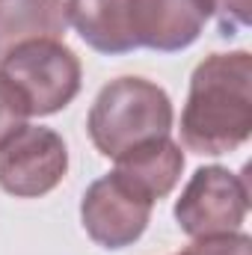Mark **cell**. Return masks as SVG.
<instances>
[{
	"label": "cell",
	"instance_id": "6da1fadb",
	"mask_svg": "<svg viewBox=\"0 0 252 255\" xmlns=\"http://www.w3.org/2000/svg\"><path fill=\"white\" fill-rule=\"evenodd\" d=\"M252 136V54H211L190 74L181 142L196 154H229Z\"/></svg>",
	"mask_w": 252,
	"mask_h": 255
},
{
	"label": "cell",
	"instance_id": "7a4b0ae2",
	"mask_svg": "<svg viewBox=\"0 0 252 255\" xmlns=\"http://www.w3.org/2000/svg\"><path fill=\"white\" fill-rule=\"evenodd\" d=\"M172 122L175 110L163 86L145 77H116L95 95L86 130L98 154L116 160L145 139L169 136Z\"/></svg>",
	"mask_w": 252,
	"mask_h": 255
},
{
	"label": "cell",
	"instance_id": "3957f363",
	"mask_svg": "<svg viewBox=\"0 0 252 255\" xmlns=\"http://www.w3.org/2000/svg\"><path fill=\"white\" fill-rule=\"evenodd\" d=\"M0 74L15 86L30 116H51L77 98L83 68L65 42L45 39L15 48L0 60Z\"/></svg>",
	"mask_w": 252,
	"mask_h": 255
},
{
	"label": "cell",
	"instance_id": "277c9868",
	"mask_svg": "<svg viewBox=\"0 0 252 255\" xmlns=\"http://www.w3.org/2000/svg\"><path fill=\"white\" fill-rule=\"evenodd\" d=\"M250 214V184L226 166H202L175 202V220L187 238L241 232Z\"/></svg>",
	"mask_w": 252,
	"mask_h": 255
},
{
	"label": "cell",
	"instance_id": "5b68a950",
	"mask_svg": "<svg viewBox=\"0 0 252 255\" xmlns=\"http://www.w3.org/2000/svg\"><path fill=\"white\" fill-rule=\"evenodd\" d=\"M68 148L42 125H21L0 142V187L15 199H39L65 178Z\"/></svg>",
	"mask_w": 252,
	"mask_h": 255
},
{
	"label": "cell",
	"instance_id": "8992f818",
	"mask_svg": "<svg viewBox=\"0 0 252 255\" xmlns=\"http://www.w3.org/2000/svg\"><path fill=\"white\" fill-rule=\"evenodd\" d=\"M154 202L136 193L116 172L92 181L80 202V223L86 235L104 250H125L148 229Z\"/></svg>",
	"mask_w": 252,
	"mask_h": 255
},
{
	"label": "cell",
	"instance_id": "52a82bcc",
	"mask_svg": "<svg viewBox=\"0 0 252 255\" xmlns=\"http://www.w3.org/2000/svg\"><path fill=\"white\" fill-rule=\"evenodd\" d=\"M208 18V0H130V39L136 48L175 54L202 36Z\"/></svg>",
	"mask_w": 252,
	"mask_h": 255
},
{
	"label": "cell",
	"instance_id": "ba28073f",
	"mask_svg": "<svg viewBox=\"0 0 252 255\" xmlns=\"http://www.w3.org/2000/svg\"><path fill=\"white\" fill-rule=\"evenodd\" d=\"M113 172L125 178L136 193H142L148 202H160L181 181L184 151L172 136H154L119 154Z\"/></svg>",
	"mask_w": 252,
	"mask_h": 255
},
{
	"label": "cell",
	"instance_id": "9c48e42d",
	"mask_svg": "<svg viewBox=\"0 0 252 255\" xmlns=\"http://www.w3.org/2000/svg\"><path fill=\"white\" fill-rule=\"evenodd\" d=\"M68 24L98 54H130V0H65Z\"/></svg>",
	"mask_w": 252,
	"mask_h": 255
},
{
	"label": "cell",
	"instance_id": "30bf717a",
	"mask_svg": "<svg viewBox=\"0 0 252 255\" xmlns=\"http://www.w3.org/2000/svg\"><path fill=\"white\" fill-rule=\"evenodd\" d=\"M68 30L63 0H0V60L30 42L57 39Z\"/></svg>",
	"mask_w": 252,
	"mask_h": 255
},
{
	"label": "cell",
	"instance_id": "8fae6325",
	"mask_svg": "<svg viewBox=\"0 0 252 255\" xmlns=\"http://www.w3.org/2000/svg\"><path fill=\"white\" fill-rule=\"evenodd\" d=\"M178 255H252V238L247 232H229V235H211L196 238L184 253Z\"/></svg>",
	"mask_w": 252,
	"mask_h": 255
},
{
	"label": "cell",
	"instance_id": "7c38bea8",
	"mask_svg": "<svg viewBox=\"0 0 252 255\" xmlns=\"http://www.w3.org/2000/svg\"><path fill=\"white\" fill-rule=\"evenodd\" d=\"M211 15L220 24V36H238L252 21V0H208Z\"/></svg>",
	"mask_w": 252,
	"mask_h": 255
},
{
	"label": "cell",
	"instance_id": "4fadbf2b",
	"mask_svg": "<svg viewBox=\"0 0 252 255\" xmlns=\"http://www.w3.org/2000/svg\"><path fill=\"white\" fill-rule=\"evenodd\" d=\"M30 113H27V104L21 101V95L15 92V86L0 74V142L15 133L21 125H27Z\"/></svg>",
	"mask_w": 252,
	"mask_h": 255
}]
</instances>
